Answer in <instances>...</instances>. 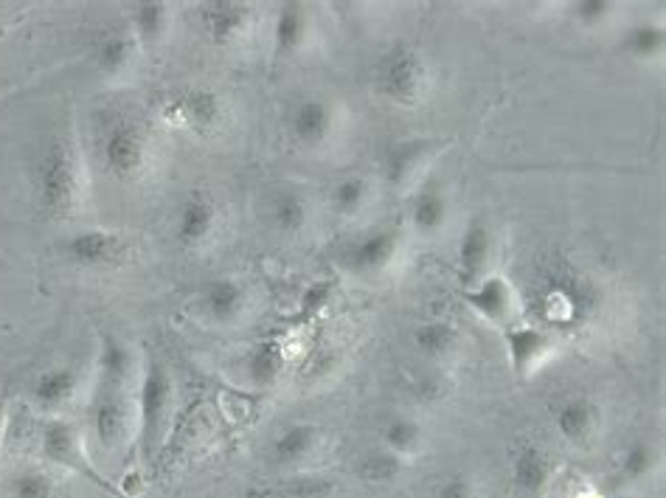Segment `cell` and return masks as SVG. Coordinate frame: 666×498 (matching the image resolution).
<instances>
[{
  "instance_id": "obj_1",
  "label": "cell",
  "mask_w": 666,
  "mask_h": 498,
  "mask_svg": "<svg viewBox=\"0 0 666 498\" xmlns=\"http://www.w3.org/2000/svg\"><path fill=\"white\" fill-rule=\"evenodd\" d=\"M526 307L545 333H574L594 322L602 311V291L582 267L565 256L537 265L526 291ZM537 324V327H540Z\"/></svg>"
},
{
  "instance_id": "obj_2",
  "label": "cell",
  "mask_w": 666,
  "mask_h": 498,
  "mask_svg": "<svg viewBox=\"0 0 666 498\" xmlns=\"http://www.w3.org/2000/svg\"><path fill=\"white\" fill-rule=\"evenodd\" d=\"M31 192L49 220H68L80 209L82 175L71 141L51 135L31 161Z\"/></svg>"
},
{
  "instance_id": "obj_3",
  "label": "cell",
  "mask_w": 666,
  "mask_h": 498,
  "mask_svg": "<svg viewBox=\"0 0 666 498\" xmlns=\"http://www.w3.org/2000/svg\"><path fill=\"white\" fill-rule=\"evenodd\" d=\"M375 88L395 108H419L430 93V65L422 51L408 43L388 45L375 62Z\"/></svg>"
},
{
  "instance_id": "obj_4",
  "label": "cell",
  "mask_w": 666,
  "mask_h": 498,
  "mask_svg": "<svg viewBox=\"0 0 666 498\" xmlns=\"http://www.w3.org/2000/svg\"><path fill=\"white\" fill-rule=\"evenodd\" d=\"M96 159L104 175L113 181H135L150 164V135L141 122L113 113L99 128Z\"/></svg>"
},
{
  "instance_id": "obj_5",
  "label": "cell",
  "mask_w": 666,
  "mask_h": 498,
  "mask_svg": "<svg viewBox=\"0 0 666 498\" xmlns=\"http://www.w3.org/2000/svg\"><path fill=\"white\" fill-rule=\"evenodd\" d=\"M172 406V377L164 364L150 360L139 386V448L150 459L158 450Z\"/></svg>"
},
{
  "instance_id": "obj_6",
  "label": "cell",
  "mask_w": 666,
  "mask_h": 498,
  "mask_svg": "<svg viewBox=\"0 0 666 498\" xmlns=\"http://www.w3.org/2000/svg\"><path fill=\"white\" fill-rule=\"evenodd\" d=\"M464 304L490 327H512L521 313V293L506 274L490 271L473 287H464Z\"/></svg>"
},
{
  "instance_id": "obj_7",
  "label": "cell",
  "mask_w": 666,
  "mask_h": 498,
  "mask_svg": "<svg viewBox=\"0 0 666 498\" xmlns=\"http://www.w3.org/2000/svg\"><path fill=\"white\" fill-rule=\"evenodd\" d=\"M62 254L73 267H82V271H107V267H119L127 260L130 245L119 232L82 228V232H73L65 240Z\"/></svg>"
},
{
  "instance_id": "obj_8",
  "label": "cell",
  "mask_w": 666,
  "mask_h": 498,
  "mask_svg": "<svg viewBox=\"0 0 666 498\" xmlns=\"http://www.w3.org/2000/svg\"><path fill=\"white\" fill-rule=\"evenodd\" d=\"M400 243L402 237L397 228H369L340 248V265L358 276L382 274L400 254Z\"/></svg>"
},
{
  "instance_id": "obj_9",
  "label": "cell",
  "mask_w": 666,
  "mask_h": 498,
  "mask_svg": "<svg viewBox=\"0 0 666 498\" xmlns=\"http://www.w3.org/2000/svg\"><path fill=\"white\" fill-rule=\"evenodd\" d=\"M503 347H506L509 366L515 377H534L557 353V341L537 324H512L503 329Z\"/></svg>"
},
{
  "instance_id": "obj_10",
  "label": "cell",
  "mask_w": 666,
  "mask_h": 498,
  "mask_svg": "<svg viewBox=\"0 0 666 498\" xmlns=\"http://www.w3.org/2000/svg\"><path fill=\"white\" fill-rule=\"evenodd\" d=\"M335 128H338V110L324 96L298 99L287 113V133L298 146H307V150L327 144Z\"/></svg>"
},
{
  "instance_id": "obj_11",
  "label": "cell",
  "mask_w": 666,
  "mask_h": 498,
  "mask_svg": "<svg viewBox=\"0 0 666 498\" xmlns=\"http://www.w3.org/2000/svg\"><path fill=\"white\" fill-rule=\"evenodd\" d=\"M93 437L102 448H115L127 437L130 428V403L124 397V386H104L99 383L91 403Z\"/></svg>"
},
{
  "instance_id": "obj_12",
  "label": "cell",
  "mask_w": 666,
  "mask_h": 498,
  "mask_svg": "<svg viewBox=\"0 0 666 498\" xmlns=\"http://www.w3.org/2000/svg\"><path fill=\"white\" fill-rule=\"evenodd\" d=\"M433 150H437V144L430 139H422V135L388 141L380 159L382 181L391 189H406V183H411L422 172Z\"/></svg>"
},
{
  "instance_id": "obj_13",
  "label": "cell",
  "mask_w": 666,
  "mask_h": 498,
  "mask_svg": "<svg viewBox=\"0 0 666 498\" xmlns=\"http://www.w3.org/2000/svg\"><path fill=\"white\" fill-rule=\"evenodd\" d=\"M254 7L234 3V0H212L201 7V23L206 31V40L217 49L237 45L254 26Z\"/></svg>"
},
{
  "instance_id": "obj_14",
  "label": "cell",
  "mask_w": 666,
  "mask_h": 498,
  "mask_svg": "<svg viewBox=\"0 0 666 498\" xmlns=\"http://www.w3.org/2000/svg\"><path fill=\"white\" fill-rule=\"evenodd\" d=\"M495 254V234L484 220H470L459 237V280L464 287H473L475 282L490 274V262Z\"/></svg>"
},
{
  "instance_id": "obj_15",
  "label": "cell",
  "mask_w": 666,
  "mask_h": 498,
  "mask_svg": "<svg viewBox=\"0 0 666 498\" xmlns=\"http://www.w3.org/2000/svg\"><path fill=\"white\" fill-rule=\"evenodd\" d=\"M223 116L225 104L214 91H186L166 104V119H172V122L183 124V128L194 130V133L201 135L219 128Z\"/></svg>"
},
{
  "instance_id": "obj_16",
  "label": "cell",
  "mask_w": 666,
  "mask_h": 498,
  "mask_svg": "<svg viewBox=\"0 0 666 498\" xmlns=\"http://www.w3.org/2000/svg\"><path fill=\"white\" fill-rule=\"evenodd\" d=\"M217 228V206L206 192H188L175 214V240L183 248H197Z\"/></svg>"
},
{
  "instance_id": "obj_17",
  "label": "cell",
  "mask_w": 666,
  "mask_h": 498,
  "mask_svg": "<svg viewBox=\"0 0 666 498\" xmlns=\"http://www.w3.org/2000/svg\"><path fill=\"white\" fill-rule=\"evenodd\" d=\"M201 313L214 324H234L248 307V291L234 276L208 280L201 291Z\"/></svg>"
},
{
  "instance_id": "obj_18",
  "label": "cell",
  "mask_w": 666,
  "mask_h": 498,
  "mask_svg": "<svg viewBox=\"0 0 666 498\" xmlns=\"http://www.w3.org/2000/svg\"><path fill=\"white\" fill-rule=\"evenodd\" d=\"M450 220V197L448 189L439 181L428 177L411 197V225L422 237H433L448 225Z\"/></svg>"
},
{
  "instance_id": "obj_19",
  "label": "cell",
  "mask_w": 666,
  "mask_h": 498,
  "mask_svg": "<svg viewBox=\"0 0 666 498\" xmlns=\"http://www.w3.org/2000/svg\"><path fill=\"white\" fill-rule=\"evenodd\" d=\"M312 37V18L304 3H285L273 18V51L276 57H296Z\"/></svg>"
},
{
  "instance_id": "obj_20",
  "label": "cell",
  "mask_w": 666,
  "mask_h": 498,
  "mask_svg": "<svg viewBox=\"0 0 666 498\" xmlns=\"http://www.w3.org/2000/svg\"><path fill=\"white\" fill-rule=\"evenodd\" d=\"M321 443V428L312 423H293V426L281 428L279 437L270 445V459L279 468H293V465L304 463L318 450Z\"/></svg>"
},
{
  "instance_id": "obj_21",
  "label": "cell",
  "mask_w": 666,
  "mask_h": 498,
  "mask_svg": "<svg viewBox=\"0 0 666 498\" xmlns=\"http://www.w3.org/2000/svg\"><path fill=\"white\" fill-rule=\"evenodd\" d=\"M76 389H80V375L71 366H51L31 386V400L43 411H60L65 403L73 400Z\"/></svg>"
},
{
  "instance_id": "obj_22",
  "label": "cell",
  "mask_w": 666,
  "mask_h": 498,
  "mask_svg": "<svg viewBox=\"0 0 666 498\" xmlns=\"http://www.w3.org/2000/svg\"><path fill=\"white\" fill-rule=\"evenodd\" d=\"M135 51H139V43L130 29H107L99 34L96 45H93V60L104 77H122L133 65Z\"/></svg>"
},
{
  "instance_id": "obj_23",
  "label": "cell",
  "mask_w": 666,
  "mask_h": 498,
  "mask_svg": "<svg viewBox=\"0 0 666 498\" xmlns=\"http://www.w3.org/2000/svg\"><path fill=\"white\" fill-rule=\"evenodd\" d=\"M552 481V463L537 445L526 443L512 459V485L523 496H540Z\"/></svg>"
},
{
  "instance_id": "obj_24",
  "label": "cell",
  "mask_w": 666,
  "mask_h": 498,
  "mask_svg": "<svg viewBox=\"0 0 666 498\" xmlns=\"http://www.w3.org/2000/svg\"><path fill=\"white\" fill-rule=\"evenodd\" d=\"M618 49L624 57H631L633 62H644V65H653L664 57L666 49V34L664 26L653 23V20H638V23L627 26L618 37Z\"/></svg>"
},
{
  "instance_id": "obj_25",
  "label": "cell",
  "mask_w": 666,
  "mask_h": 498,
  "mask_svg": "<svg viewBox=\"0 0 666 498\" xmlns=\"http://www.w3.org/2000/svg\"><path fill=\"white\" fill-rule=\"evenodd\" d=\"M267 220L273 228L287 237H296L307 228L309 223V203L298 189H279L270 195V206H267Z\"/></svg>"
},
{
  "instance_id": "obj_26",
  "label": "cell",
  "mask_w": 666,
  "mask_h": 498,
  "mask_svg": "<svg viewBox=\"0 0 666 498\" xmlns=\"http://www.w3.org/2000/svg\"><path fill=\"white\" fill-rule=\"evenodd\" d=\"M411 341L422 358L442 360L448 358L455 349V344H459V327H455L453 322H448V318H428V322L413 327Z\"/></svg>"
},
{
  "instance_id": "obj_27",
  "label": "cell",
  "mask_w": 666,
  "mask_h": 498,
  "mask_svg": "<svg viewBox=\"0 0 666 498\" xmlns=\"http://www.w3.org/2000/svg\"><path fill=\"white\" fill-rule=\"evenodd\" d=\"M172 23V9L166 3H141V7L130 9V34L135 37V43L150 49L158 45L166 37Z\"/></svg>"
},
{
  "instance_id": "obj_28",
  "label": "cell",
  "mask_w": 666,
  "mask_h": 498,
  "mask_svg": "<svg viewBox=\"0 0 666 498\" xmlns=\"http://www.w3.org/2000/svg\"><path fill=\"white\" fill-rule=\"evenodd\" d=\"M133 369V349L122 338L104 335L102 349H99V383H104V386H127Z\"/></svg>"
},
{
  "instance_id": "obj_29",
  "label": "cell",
  "mask_w": 666,
  "mask_h": 498,
  "mask_svg": "<svg viewBox=\"0 0 666 498\" xmlns=\"http://www.w3.org/2000/svg\"><path fill=\"white\" fill-rule=\"evenodd\" d=\"M285 364L287 358L281 344H276V341H259L248 353V360H245V375H248V380L254 383L256 389H267V386L279 380V375L285 372Z\"/></svg>"
},
{
  "instance_id": "obj_30",
  "label": "cell",
  "mask_w": 666,
  "mask_h": 498,
  "mask_svg": "<svg viewBox=\"0 0 666 498\" xmlns=\"http://www.w3.org/2000/svg\"><path fill=\"white\" fill-rule=\"evenodd\" d=\"M43 454L62 468H80V434L65 419H51L43 431Z\"/></svg>"
},
{
  "instance_id": "obj_31",
  "label": "cell",
  "mask_w": 666,
  "mask_h": 498,
  "mask_svg": "<svg viewBox=\"0 0 666 498\" xmlns=\"http://www.w3.org/2000/svg\"><path fill=\"white\" fill-rule=\"evenodd\" d=\"M554 423H557V431L563 434V439H568V443L574 445L585 443L596 428L594 403L585 400V397H571V400H565L563 406L557 408Z\"/></svg>"
},
{
  "instance_id": "obj_32",
  "label": "cell",
  "mask_w": 666,
  "mask_h": 498,
  "mask_svg": "<svg viewBox=\"0 0 666 498\" xmlns=\"http://www.w3.org/2000/svg\"><path fill=\"white\" fill-rule=\"evenodd\" d=\"M424 445V431L413 417L406 414H397V417H388L386 426H382V448L391 450L400 459H411L422 450Z\"/></svg>"
},
{
  "instance_id": "obj_33",
  "label": "cell",
  "mask_w": 666,
  "mask_h": 498,
  "mask_svg": "<svg viewBox=\"0 0 666 498\" xmlns=\"http://www.w3.org/2000/svg\"><path fill=\"white\" fill-rule=\"evenodd\" d=\"M369 197H371V186L363 175H346L332 186L329 203H332L335 212L344 214V217H355V214L363 212Z\"/></svg>"
},
{
  "instance_id": "obj_34",
  "label": "cell",
  "mask_w": 666,
  "mask_h": 498,
  "mask_svg": "<svg viewBox=\"0 0 666 498\" xmlns=\"http://www.w3.org/2000/svg\"><path fill=\"white\" fill-rule=\"evenodd\" d=\"M406 470V459L395 456L391 450H369L358 463V476L369 485H391L395 479H400V474Z\"/></svg>"
},
{
  "instance_id": "obj_35",
  "label": "cell",
  "mask_w": 666,
  "mask_h": 498,
  "mask_svg": "<svg viewBox=\"0 0 666 498\" xmlns=\"http://www.w3.org/2000/svg\"><path fill=\"white\" fill-rule=\"evenodd\" d=\"M655 463H658V450H655V445L647 443V439H636V443H631L627 448H624L618 470H622V476L627 481H642L653 474Z\"/></svg>"
},
{
  "instance_id": "obj_36",
  "label": "cell",
  "mask_w": 666,
  "mask_h": 498,
  "mask_svg": "<svg viewBox=\"0 0 666 498\" xmlns=\"http://www.w3.org/2000/svg\"><path fill=\"white\" fill-rule=\"evenodd\" d=\"M9 498H54V481L43 470H23L9 485Z\"/></svg>"
},
{
  "instance_id": "obj_37",
  "label": "cell",
  "mask_w": 666,
  "mask_h": 498,
  "mask_svg": "<svg viewBox=\"0 0 666 498\" xmlns=\"http://www.w3.org/2000/svg\"><path fill=\"white\" fill-rule=\"evenodd\" d=\"M613 14H616V3H611V0H576L571 7V18L582 29H600V26L611 23Z\"/></svg>"
},
{
  "instance_id": "obj_38",
  "label": "cell",
  "mask_w": 666,
  "mask_h": 498,
  "mask_svg": "<svg viewBox=\"0 0 666 498\" xmlns=\"http://www.w3.org/2000/svg\"><path fill=\"white\" fill-rule=\"evenodd\" d=\"M287 498H329L335 492V481L327 476H296L285 485Z\"/></svg>"
},
{
  "instance_id": "obj_39",
  "label": "cell",
  "mask_w": 666,
  "mask_h": 498,
  "mask_svg": "<svg viewBox=\"0 0 666 498\" xmlns=\"http://www.w3.org/2000/svg\"><path fill=\"white\" fill-rule=\"evenodd\" d=\"M329 302H332V282H312L301 296V313L318 316Z\"/></svg>"
},
{
  "instance_id": "obj_40",
  "label": "cell",
  "mask_w": 666,
  "mask_h": 498,
  "mask_svg": "<svg viewBox=\"0 0 666 498\" xmlns=\"http://www.w3.org/2000/svg\"><path fill=\"white\" fill-rule=\"evenodd\" d=\"M433 498H479L475 496L473 481L464 479V476H450L448 481H442Z\"/></svg>"
},
{
  "instance_id": "obj_41",
  "label": "cell",
  "mask_w": 666,
  "mask_h": 498,
  "mask_svg": "<svg viewBox=\"0 0 666 498\" xmlns=\"http://www.w3.org/2000/svg\"><path fill=\"white\" fill-rule=\"evenodd\" d=\"M411 392H413V397H417L419 403H437L439 397L444 395V386H442V380H439V377L422 375L417 383H413Z\"/></svg>"
},
{
  "instance_id": "obj_42",
  "label": "cell",
  "mask_w": 666,
  "mask_h": 498,
  "mask_svg": "<svg viewBox=\"0 0 666 498\" xmlns=\"http://www.w3.org/2000/svg\"><path fill=\"white\" fill-rule=\"evenodd\" d=\"M3 428H7V400L0 397V437H3Z\"/></svg>"
},
{
  "instance_id": "obj_43",
  "label": "cell",
  "mask_w": 666,
  "mask_h": 498,
  "mask_svg": "<svg viewBox=\"0 0 666 498\" xmlns=\"http://www.w3.org/2000/svg\"><path fill=\"white\" fill-rule=\"evenodd\" d=\"M613 498H622V496H613Z\"/></svg>"
}]
</instances>
